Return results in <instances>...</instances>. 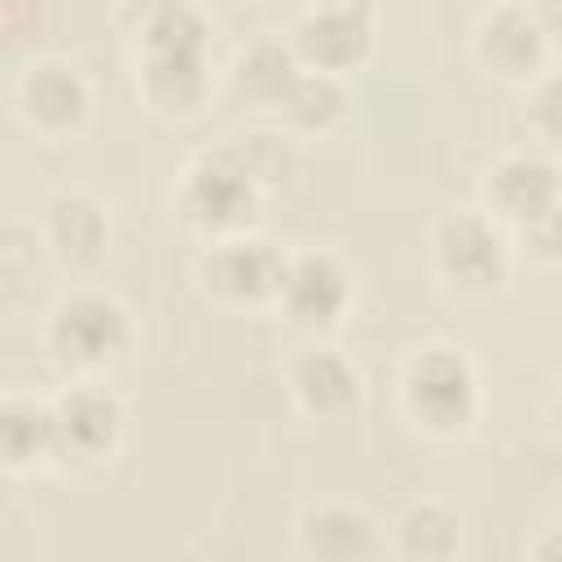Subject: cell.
<instances>
[{
  "label": "cell",
  "instance_id": "6da1fadb",
  "mask_svg": "<svg viewBox=\"0 0 562 562\" xmlns=\"http://www.w3.org/2000/svg\"><path fill=\"white\" fill-rule=\"evenodd\" d=\"M263 202H268V189L250 171L233 136L193 154L171 193L176 220L206 241L228 237V233H250L263 215Z\"/></svg>",
  "mask_w": 562,
  "mask_h": 562
},
{
  "label": "cell",
  "instance_id": "7a4b0ae2",
  "mask_svg": "<svg viewBox=\"0 0 562 562\" xmlns=\"http://www.w3.org/2000/svg\"><path fill=\"white\" fill-rule=\"evenodd\" d=\"M400 413L430 439H461L483 417V382L465 347L422 342L400 364Z\"/></svg>",
  "mask_w": 562,
  "mask_h": 562
},
{
  "label": "cell",
  "instance_id": "3957f363",
  "mask_svg": "<svg viewBox=\"0 0 562 562\" xmlns=\"http://www.w3.org/2000/svg\"><path fill=\"white\" fill-rule=\"evenodd\" d=\"M44 351L70 378H101L136 347L132 312L105 290L61 294L44 316Z\"/></svg>",
  "mask_w": 562,
  "mask_h": 562
},
{
  "label": "cell",
  "instance_id": "277c9868",
  "mask_svg": "<svg viewBox=\"0 0 562 562\" xmlns=\"http://www.w3.org/2000/svg\"><path fill=\"white\" fill-rule=\"evenodd\" d=\"M435 277L461 299H487L509 281L514 241L483 206H448L430 224Z\"/></svg>",
  "mask_w": 562,
  "mask_h": 562
},
{
  "label": "cell",
  "instance_id": "5b68a950",
  "mask_svg": "<svg viewBox=\"0 0 562 562\" xmlns=\"http://www.w3.org/2000/svg\"><path fill=\"white\" fill-rule=\"evenodd\" d=\"M290 250L268 241L263 233H228L211 237L193 259V281L206 299L224 307H277L285 281Z\"/></svg>",
  "mask_w": 562,
  "mask_h": 562
},
{
  "label": "cell",
  "instance_id": "8992f818",
  "mask_svg": "<svg viewBox=\"0 0 562 562\" xmlns=\"http://www.w3.org/2000/svg\"><path fill=\"white\" fill-rule=\"evenodd\" d=\"M57 417V470L105 465L127 435V408L101 378H70L53 395Z\"/></svg>",
  "mask_w": 562,
  "mask_h": 562
},
{
  "label": "cell",
  "instance_id": "52a82bcc",
  "mask_svg": "<svg viewBox=\"0 0 562 562\" xmlns=\"http://www.w3.org/2000/svg\"><path fill=\"white\" fill-rule=\"evenodd\" d=\"M351 303H356V277L342 263V255H334L325 246L290 250L285 281L277 294V316L294 334H303V338L334 334L347 321Z\"/></svg>",
  "mask_w": 562,
  "mask_h": 562
},
{
  "label": "cell",
  "instance_id": "ba28073f",
  "mask_svg": "<svg viewBox=\"0 0 562 562\" xmlns=\"http://www.w3.org/2000/svg\"><path fill=\"white\" fill-rule=\"evenodd\" d=\"M13 114L40 140H70L92 119V83L66 57H31L13 79Z\"/></svg>",
  "mask_w": 562,
  "mask_h": 562
},
{
  "label": "cell",
  "instance_id": "9c48e42d",
  "mask_svg": "<svg viewBox=\"0 0 562 562\" xmlns=\"http://www.w3.org/2000/svg\"><path fill=\"white\" fill-rule=\"evenodd\" d=\"M470 57L483 75L501 83H531L540 70H549V40L540 31V18L531 0H496L487 4L470 26Z\"/></svg>",
  "mask_w": 562,
  "mask_h": 562
},
{
  "label": "cell",
  "instance_id": "30bf717a",
  "mask_svg": "<svg viewBox=\"0 0 562 562\" xmlns=\"http://www.w3.org/2000/svg\"><path fill=\"white\" fill-rule=\"evenodd\" d=\"M562 202V167L544 149H509L479 176V206L509 233Z\"/></svg>",
  "mask_w": 562,
  "mask_h": 562
},
{
  "label": "cell",
  "instance_id": "8fae6325",
  "mask_svg": "<svg viewBox=\"0 0 562 562\" xmlns=\"http://www.w3.org/2000/svg\"><path fill=\"white\" fill-rule=\"evenodd\" d=\"M136 97L149 114L167 123H193L206 114L215 75H211V48H184V53H140L132 57Z\"/></svg>",
  "mask_w": 562,
  "mask_h": 562
},
{
  "label": "cell",
  "instance_id": "7c38bea8",
  "mask_svg": "<svg viewBox=\"0 0 562 562\" xmlns=\"http://www.w3.org/2000/svg\"><path fill=\"white\" fill-rule=\"evenodd\" d=\"M290 48L307 70H325V75L347 79L378 48V18L307 4L290 26Z\"/></svg>",
  "mask_w": 562,
  "mask_h": 562
},
{
  "label": "cell",
  "instance_id": "4fadbf2b",
  "mask_svg": "<svg viewBox=\"0 0 562 562\" xmlns=\"http://www.w3.org/2000/svg\"><path fill=\"white\" fill-rule=\"evenodd\" d=\"M285 386H290V400L299 413L316 417V422H329V417H342L360 404L364 395V378L360 369L329 342L312 338L307 347H299L285 364Z\"/></svg>",
  "mask_w": 562,
  "mask_h": 562
},
{
  "label": "cell",
  "instance_id": "5bb4252c",
  "mask_svg": "<svg viewBox=\"0 0 562 562\" xmlns=\"http://www.w3.org/2000/svg\"><path fill=\"white\" fill-rule=\"evenodd\" d=\"M110 211L83 189H61L40 211V241L61 268H92L110 250Z\"/></svg>",
  "mask_w": 562,
  "mask_h": 562
},
{
  "label": "cell",
  "instance_id": "9a60e30c",
  "mask_svg": "<svg viewBox=\"0 0 562 562\" xmlns=\"http://www.w3.org/2000/svg\"><path fill=\"white\" fill-rule=\"evenodd\" d=\"M119 31L140 53H184V48H211V18L198 0H127L119 9Z\"/></svg>",
  "mask_w": 562,
  "mask_h": 562
},
{
  "label": "cell",
  "instance_id": "2e32d148",
  "mask_svg": "<svg viewBox=\"0 0 562 562\" xmlns=\"http://www.w3.org/2000/svg\"><path fill=\"white\" fill-rule=\"evenodd\" d=\"M294 536H299V549H303V553L325 558V562L373 558V553L386 549L382 522H378L369 509L347 505V501H325V505L303 509L299 522H294Z\"/></svg>",
  "mask_w": 562,
  "mask_h": 562
},
{
  "label": "cell",
  "instance_id": "e0dca14e",
  "mask_svg": "<svg viewBox=\"0 0 562 562\" xmlns=\"http://www.w3.org/2000/svg\"><path fill=\"white\" fill-rule=\"evenodd\" d=\"M0 465L4 474H40L57 470V417L53 400L40 395H4L0 404Z\"/></svg>",
  "mask_w": 562,
  "mask_h": 562
},
{
  "label": "cell",
  "instance_id": "ac0fdd59",
  "mask_svg": "<svg viewBox=\"0 0 562 562\" xmlns=\"http://www.w3.org/2000/svg\"><path fill=\"white\" fill-rule=\"evenodd\" d=\"M351 92L342 83V75H325V70H299V79L285 88V97L277 101V119L290 132L303 136H325L347 119Z\"/></svg>",
  "mask_w": 562,
  "mask_h": 562
},
{
  "label": "cell",
  "instance_id": "d6986e66",
  "mask_svg": "<svg viewBox=\"0 0 562 562\" xmlns=\"http://www.w3.org/2000/svg\"><path fill=\"white\" fill-rule=\"evenodd\" d=\"M299 70H303V61L294 57L290 35H259V40H250L233 57V88L246 101L277 110V101L285 97V88L299 79Z\"/></svg>",
  "mask_w": 562,
  "mask_h": 562
},
{
  "label": "cell",
  "instance_id": "ffe728a7",
  "mask_svg": "<svg viewBox=\"0 0 562 562\" xmlns=\"http://www.w3.org/2000/svg\"><path fill=\"white\" fill-rule=\"evenodd\" d=\"M391 549L400 558L417 562H443L461 549V514L443 501H417L408 505L391 527Z\"/></svg>",
  "mask_w": 562,
  "mask_h": 562
},
{
  "label": "cell",
  "instance_id": "44dd1931",
  "mask_svg": "<svg viewBox=\"0 0 562 562\" xmlns=\"http://www.w3.org/2000/svg\"><path fill=\"white\" fill-rule=\"evenodd\" d=\"M241 158L250 162V171L263 180V189H285L290 176H294V145L281 136V132H241L233 136Z\"/></svg>",
  "mask_w": 562,
  "mask_h": 562
},
{
  "label": "cell",
  "instance_id": "7402d4cb",
  "mask_svg": "<svg viewBox=\"0 0 562 562\" xmlns=\"http://www.w3.org/2000/svg\"><path fill=\"white\" fill-rule=\"evenodd\" d=\"M522 119H527V132L540 145H562V66L558 70H540L527 83Z\"/></svg>",
  "mask_w": 562,
  "mask_h": 562
},
{
  "label": "cell",
  "instance_id": "603a6c76",
  "mask_svg": "<svg viewBox=\"0 0 562 562\" xmlns=\"http://www.w3.org/2000/svg\"><path fill=\"white\" fill-rule=\"evenodd\" d=\"M514 246L544 268H562V202L549 206L544 215H536L531 224L514 228Z\"/></svg>",
  "mask_w": 562,
  "mask_h": 562
},
{
  "label": "cell",
  "instance_id": "cb8c5ba5",
  "mask_svg": "<svg viewBox=\"0 0 562 562\" xmlns=\"http://www.w3.org/2000/svg\"><path fill=\"white\" fill-rule=\"evenodd\" d=\"M536 18H540V31L549 40V53L562 57V0H531Z\"/></svg>",
  "mask_w": 562,
  "mask_h": 562
},
{
  "label": "cell",
  "instance_id": "d4e9b609",
  "mask_svg": "<svg viewBox=\"0 0 562 562\" xmlns=\"http://www.w3.org/2000/svg\"><path fill=\"white\" fill-rule=\"evenodd\" d=\"M531 558H544V562H562V527H544L531 544H527Z\"/></svg>",
  "mask_w": 562,
  "mask_h": 562
},
{
  "label": "cell",
  "instance_id": "484cf974",
  "mask_svg": "<svg viewBox=\"0 0 562 562\" xmlns=\"http://www.w3.org/2000/svg\"><path fill=\"white\" fill-rule=\"evenodd\" d=\"M316 9H338V13H364V18H378V0H307Z\"/></svg>",
  "mask_w": 562,
  "mask_h": 562
}]
</instances>
